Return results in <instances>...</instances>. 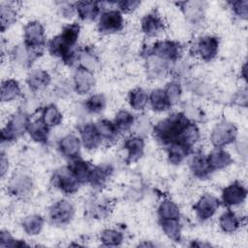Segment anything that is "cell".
Listing matches in <instances>:
<instances>
[{
  "mask_svg": "<svg viewBox=\"0 0 248 248\" xmlns=\"http://www.w3.org/2000/svg\"><path fill=\"white\" fill-rule=\"evenodd\" d=\"M191 123L188 117L181 112L172 113L159 121L154 126V136L163 144L168 145L173 141H179L185 129Z\"/></svg>",
  "mask_w": 248,
  "mask_h": 248,
  "instance_id": "6da1fadb",
  "label": "cell"
},
{
  "mask_svg": "<svg viewBox=\"0 0 248 248\" xmlns=\"http://www.w3.org/2000/svg\"><path fill=\"white\" fill-rule=\"evenodd\" d=\"M30 120L26 112L18 110L15 112L1 131L2 141H13L27 132Z\"/></svg>",
  "mask_w": 248,
  "mask_h": 248,
  "instance_id": "7a4b0ae2",
  "label": "cell"
},
{
  "mask_svg": "<svg viewBox=\"0 0 248 248\" xmlns=\"http://www.w3.org/2000/svg\"><path fill=\"white\" fill-rule=\"evenodd\" d=\"M182 52L181 46L174 41H158L147 49V56L153 55L166 62L177 60Z\"/></svg>",
  "mask_w": 248,
  "mask_h": 248,
  "instance_id": "3957f363",
  "label": "cell"
},
{
  "mask_svg": "<svg viewBox=\"0 0 248 248\" xmlns=\"http://www.w3.org/2000/svg\"><path fill=\"white\" fill-rule=\"evenodd\" d=\"M237 137V129L234 124L227 121L214 126L210 134V141L215 147H224L232 143Z\"/></svg>",
  "mask_w": 248,
  "mask_h": 248,
  "instance_id": "277c9868",
  "label": "cell"
},
{
  "mask_svg": "<svg viewBox=\"0 0 248 248\" xmlns=\"http://www.w3.org/2000/svg\"><path fill=\"white\" fill-rule=\"evenodd\" d=\"M23 44L27 47L42 51L46 44L45 28L43 24L38 20L29 21L23 28Z\"/></svg>",
  "mask_w": 248,
  "mask_h": 248,
  "instance_id": "5b68a950",
  "label": "cell"
},
{
  "mask_svg": "<svg viewBox=\"0 0 248 248\" xmlns=\"http://www.w3.org/2000/svg\"><path fill=\"white\" fill-rule=\"evenodd\" d=\"M124 19L119 10L110 9L103 12L98 19V30L103 34H113L123 28Z\"/></svg>",
  "mask_w": 248,
  "mask_h": 248,
  "instance_id": "8992f818",
  "label": "cell"
},
{
  "mask_svg": "<svg viewBox=\"0 0 248 248\" xmlns=\"http://www.w3.org/2000/svg\"><path fill=\"white\" fill-rule=\"evenodd\" d=\"M52 185L61 192L72 195L78 190V181L72 174L68 167H63L56 170L51 177Z\"/></svg>",
  "mask_w": 248,
  "mask_h": 248,
  "instance_id": "52a82bcc",
  "label": "cell"
},
{
  "mask_svg": "<svg viewBox=\"0 0 248 248\" xmlns=\"http://www.w3.org/2000/svg\"><path fill=\"white\" fill-rule=\"evenodd\" d=\"M75 215V207L68 200H59L54 202L48 211L50 221L55 225H66L72 221Z\"/></svg>",
  "mask_w": 248,
  "mask_h": 248,
  "instance_id": "ba28073f",
  "label": "cell"
},
{
  "mask_svg": "<svg viewBox=\"0 0 248 248\" xmlns=\"http://www.w3.org/2000/svg\"><path fill=\"white\" fill-rule=\"evenodd\" d=\"M220 206V201L211 194L202 195L193 205L196 216L201 221L210 219Z\"/></svg>",
  "mask_w": 248,
  "mask_h": 248,
  "instance_id": "9c48e42d",
  "label": "cell"
},
{
  "mask_svg": "<svg viewBox=\"0 0 248 248\" xmlns=\"http://www.w3.org/2000/svg\"><path fill=\"white\" fill-rule=\"evenodd\" d=\"M33 188V181L30 175L25 172L19 171L14 174L10 180L9 190L10 193L16 198H26L28 197Z\"/></svg>",
  "mask_w": 248,
  "mask_h": 248,
  "instance_id": "30bf717a",
  "label": "cell"
},
{
  "mask_svg": "<svg viewBox=\"0 0 248 248\" xmlns=\"http://www.w3.org/2000/svg\"><path fill=\"white\" fill-rule=\"evenodd\" d=\"M74 88L79 95L89 93L95 86V78L91 70L79 66L74 73Z\"/></svg>",
  "mask_w": 248,
  "mask_h": 248,
  "instance_id": "8fae6325",
  "label": "cell"
},
{
  "mask_svg": "<svg viewBox=\"0 0 248 248\" xmlns=\"http://www.w3.org/2000/svg\"><path fill=\"white\" fill-rule=\"evenodd\" d=\"M246 196L247 190L245 186L242 183L235 181L223 189L221 200L227 206H236L245 201Z\"/></svg>",
  "mask_w": 248,
  "mask_h": 248,
  "instance_id": "7c38bea8",
  "label": "cell"
},
{
  "mask_svg": "<svg viewBox=\"0 0 248 248\" xmlns=\"http://www.w3.org/2000/svg\"><path fill=\"white\" fill-rule=\"evenodd\" d=\"M196 49L203 61H211L218 53L219 40L214 36H203L199 39Z\"/></svg>",
  "mask_w": 248,
  "mask_h": 248,
  "instance_id": "4fadbf2b",
  "label": "cell"
},
{
  "mask_svg": "<svg viewBox=\"0 0 248 248\" xmlns=\"http://www.w3.org/2000/svg\"><path fill=\"white\" fill-rule=\"evenodd\" d=\"M81 145L82 144L80 139L74 134H67L63 136L58 142V148L60 153L69 159H74L78 157Z\"/></svg>",
  "mask_w": 248,
  "mask_h": 248,
  "instance_id": "5bb4252c",
  "label": "cell"
},
{
  "mask_svg": "<svg viewBox=\"0 0 248 248\" xmlns=\"http://www.w3.org/2000/svg\"><path fill=\"white\" fill-rule=\"evenodd\" d=\"M79 135L81 144L87 150H95L102 143V140L96 130L95 124H84L79 130Z\"/></svg>",
  "mask_w": 248,
  "mask_h": 248,
  "instance_id": "9a60e30c",
  "label": "cell"
},
{
  "mask_svg": "<svg viewBox=\"0 0 248 248\" xmlns=\"http://www.w3.org/2000/svg\"><path fill=\"white\" fill-rule=\"evenodd\" d=\"M206 160L212 171L225 169L232 162L231 154L220 147H215L213 150H211L206 156Z\"/></svg>",
  "mask_w": 248,
  "mask_h": 248,
  "instance_id": "2e32d148",
  "label": "cell"
},
{
  "mask_svg": "<svg viewBox=\"0 0 248 248\" xmlns=\"http://www.w3.org/2000/svg\"><path fill=\"white\" fill-rule=\"evenodd\" d=\"M127 151V161L134 163L141 158L144 152V140L140 136H131L124 142Z\"/></svg>",
  "mask_w": 248,
  "mask_h": 248,
  "instance_id": "e0dca14e",
  "label": "cell"
},
{
  "mask_svg": "<svg viewBox=\"0 0 248 248\" xmlns=\"http://www.w3.org/2000/svg\"><path fill=\"white\" fill-rule=\"evenodd\" d=\"M67 167L79 184L88 182L89 174L92 169V165H90L88 162L76 157L71 159Z\"/></svg>",
  "mask_w": 248,
  "mask_h": 248,
  "instance_id": "ac0fdd59",
  "label": "cell"
},
{
  "mask_svg": "<svg viewBox=\"0 0 248 248\" xmlns=\"http://www.w3.org/2000/svg\"><path fill=\"white\" fill-rule=\"evenodd\" d=\"M141 31L148 37L158 35L164 29V22L156 13H149L141 19Z\"/></svg>",
  "mask_w": 248,
  "mask_h": 248,
  "instance_id": "d6986e66",
  "label": "cell"
},
{
  "mask_svg": "<svg viewBox=\"0 0 248 248\" xmlns=\"http://www.w3.org/2000/svg\"><path fill=\"white\" fill-rule=\"evenodd\" d=\"M76 13L81 20H94L100 16V3L93 1H79L75 4Z\"/></svg>",
  "mask_w": 248,
  "mask_h": 248,
  "instance_id": "ffe728a7",
  "label": "cell"
},
{
  "mask_svg": "<svg viewBox=\"0 0 248 248\" xmlns=\"http://www.w3.org/2000/svg\"><path fill=\"white\" fill-rule=\"evenodd\" d=\"M50 80L51 78L49 74L42 69H35L30 71L26 78V82L28 86L34 91L45 89L49 85Z\"/></svg>",
  "mask_w": 248,
  "mask_h": 248,
  "instance_id": "44dd1931",
  "label": "cell"
},
{
  "mask_svg": "<svg viewBox=\"0 0 248 248\" xmlns=\"http://www.w3.org/2000/svg\"><path fill=\"white\" fill-rule=\"evenodd\" d=\"M191 147L181 141H173L167 145L168 159L171 164H180L191 152Z\"/></svg>",
  "mask_w": 248,
  "mask_h": 248,
  "instance_id": "7402d4cb",
  "label": "cell"
},
{
  "mask_svg": "<svg viewBox=\"0 0 248 248\" xmlns=\"http://www.w3.org/2000/svg\"><path fill=\"white\" fill-rule=\"evenodd\" d=\"M112 173V168L108 165L102 166H92L88 182L95 188H101L105 185L107 180L110 177Z\"/></svg>",
  "mask_w": 248,
  "mask_h": 248,
  "instance_id": "603a6c76",
  "label": "cell"
},
{
  "mask_svg": "<svg viewBox=\"0 0 248 248\" xmlns=\"http://www.w3.org/2000/svg\"><path fill=\"white\" fill-rule=\"evenodd\" d=\"M95 127L102 141L112 142L118 137L119 131L112 121L108 119H101L95 123Z\"/></svg>",
  "mask_w": 248,
  "mask_h": 248,
  "instance_id": "cb8c5ba5",
  "label": "cell"
},
{
  "mask_svg": "<svg viewBox=\"0 0 248 248\" xmlns=\"http://www.w3.org/2000/svg\"><path fill=\"white\" fill-rule=\"evenodd\" d=\"M27 133L34 141L39 143H46L48 140L49 128L42 119H36L34 121H30Z\"/></svg>",
  "mask_w": 248,
  "mask_h": 248,
  "instance_id": "d4e9b609",
  "label": "cell"
},
{
  "mask_svg": "<svg viewBox=\"0 0 248 248\" xmlns=\"http://www.w3.org/2000/svg\"><path fill=\"white\" fill-rule=\"evenodd\" d=\"M147 76L151 78H161L166 76L168 72V62L153 56H147L146 61Z\"/></svg>",
  "mask_w": 248,
  "mask_h": 248,
  "instance_id": "484cf974",
  "label": "cell"
},
{
  "mask_svg": "<svg viewBox=\"0 0 248 248\" xmlns=\"http://www.w3.org/2000/svg\"><path fill=\"white\" fill-rule=\"evenodd\" d=\"M190 170L198 178H205L212 172L207 163L206 156L202 154L195 155L192 158L190 162Z\"/></svg>",
  "mask_w": 248,
  "mask_h": 248,
  "instance_id": "4316f807",
  "label": "cell"
},
{
  "mask_svg": "<svg viewBox=\"0 0 248 248\" xmlns=\"http://www.w3.org/2000/svg\"><path fill=\"white\" fill-rule=\"evenodd\" d=\"M20 92H21V89L17 80L9 78L2 81L0 98L3 103L16 100L20 95Z\"/></svg>",
  "mask_w": 248,
  "mask_h": 248,
  "instance_id": "83f0119b",
  "label": "cell"
},
{
  "mask_svg": "<svg viewBox=\"0 0 248 248\" xmlns=\"http://www.w3.org/2000/svg\"><path fill=\"white\" fill-rule=\"evenodd\" d=\"M219 225L224 232L232 233L239 229L240 220L233 211L227 210L221 214L219 218Z\"/></svg>",
  "mask_w": 248,
  "mask_h": 248,
  "instance_id": "f1b7e54d",
  "label": "cell"
},
{
  "mask_svg": "<svg viewBox=\"0 0 248 248\" xmlns=\"http://www.w3.org/2000/svg\"><path fill=\"white\" fill-rule=\"evenodd\" d=\"M148 103L151 108L158 112L165 111L170 108V105L167 99L164 89L156 88L153 89L148 95Z\"/></svg>",
  "mask_w": 248,
  "mask_h": 248,
  "instance_id": "f546056e",
  "label": "cell"
},
{
  "mask_svg": "<svg viewBox=\"0 0 248 248\" xmlns=\"http://www.w3.org/2000/svg\"><path fill=\"white\" fill-rule=\"evenodd\" d=\"M41 119L50 129V128L60 125L63 120V116H62V113L60 112L59 108L55 105L51 104V105L46 106L43 109Z\"/></svg>",
  "mask_w": 248,
  "mask_h": 248,
  "instance_id": "4dcf8cb0",
  "label": "cell"
},
{
  "mask_svg": "<svg viewBox=\"0 0 248 248\" xmlns=\"http://www.w3.org/2000/svg\"><path fill=\"white\" fill-rule=\"evenodd\" d=\"M21 226L28 235H37L43 230L44 219L39 214H31L23 219Z\"/></svg>",
  "mask_w": 248,
  "mask_h": 248,
  "instance_id": "1f68e13d",
  "label": "cell"
},
{
  "mask_svg": "<svg viewBox=\"0 0 248 248\" xmlns=\"http://www.w3.org/2000/svg\"><path fill=\"white\" fill-rule=\"evenodd\" d=\"M128 102L130 107L135 110H141L148 104V94L143 88L137 87L130 91Z\"/></svg>",
  "mask_w": 248,
  "mask_h": 248,
  "instance_id": "d6a6232c",
  "label": "cell"
},
{
  "mask_svg": "<svg viewBox=\"0 0 248 248\" xmlns=\"http://www.w3.org/2000/svg\"><path fill=\"white\" fill-rule=\"evenodd\" d=\"M158 216L160 220L179 219L180 210L178 205L171 200H164L159 204Z\"/></svg>",
  "mask_w": 248,
  "mask_h": 248,
  "instance_id": "836d02e7",
  "label": "cell"
},
{
  "mask_svg": "<svg viewBox=\"0 0 248 248\" xmlns=\"http://www.w3.org/2000/svg\"><path fill=\"white\" fill-rule=\"evenodd\" d=\"M164 233L172 241H179L181 238V224L179 219L160 220Z\"/></svg>",
  "mask_w": 248,
  "mask_h": 248,
  "instance_id": "e575fe53",
  "label": "cell"
},
{
  "mask_svg": "<svg viewBox=\"0 0 248 248\" xmlns=\"http://www.w3.org/2000/svg\"><path fill=\"white\" fill-rule=\"evenodd\" d=\"M79 33H80V26L78 23H70L64 26L61 33L58 35L68 46L73 48L78 40Z\"/></svg>",
  "mask_w": 248,
  "mask_h": 248,
  "instance_id": "d590c367",
  "label": "cell"
},
{
  "mask_svg": "<svg viewBox=\"0 0 248 248\" xmlns=\"http://www.w3.org/2000/svg\"><path fill=\"white\" fill-rule=\"evenodd\" d=\"M1 30L4 32L16 20V10L9 3H1L0 9Z\"/></svg>",
  "mask_w": 248,
  "mask_h": 248,
  "instance_id": "8d00e7d4",
  "label": "cell"
},
{
  "mask_svg": "<svg viewBox=\"0 0 248 248\" xmlns=\"http://www.w3.org/2000/svg\"><path fill=\"white\" fill-rule=\"evenodd\" d=\"M113 123L119 132H125L132 128L135 123V117L128 110L122 109L116 113Z\"/></svg>",
  "mask_w": 248,
  "mask_h": 248,
  "instance_id": "74e56055",
  "label": "cell"
},
{
  "mask_svg": "<svg viewBox=\"0 0 248 248\" xmlns=\"http://www.w3.org/2000/svg\"><path fill=\"white\" fill-rule=\"evenodd\" d=\"M100 239L105 246H119L123 242V233L113 229H107L102 232Z\"/></svg>",
  "mask_w": 248,
  "mask_h": 248,
  "instance_id": "f35d334b",
  "label": "cell"
},
{
  "mask_svg": "<svg viewBox=\"0 0 248 248\" xmlns=\"http://www.w3.org/2000/svg\"><path fill=\"white\" fill-rule=\"evenodd\" d=\"M107 104L106 97L103 94H93L85 102V108L90 113H100L104 110Z\"/></svg>",
  "mask_w": 248,
  "mask_h": 248,
  "instance_id": "ab89813d",
  "label": "cell"
},
{
  "mask_svg": "<svg viewBox=\"0 0 248 248\" xmlns=\"http://www.w3.org/2000/svg\"><path fill=\"white\" fill-rule=\"evenodd\" d=\"M164 91H165V94L167 96V99H168L170 107L178 104L179 101L181 100L182 88L178 82H176V81L169 82L166 85Z\"/></svg>",
  "mask_w": 248,
  "mask_h": 248,
  "instance_id": "60d3db41",
  "label": "cell"
},
{
  "mask_svg": "<svg viewBox=\"0 0 248 248\" xmlns=\"http://www.w3.org/2000/svg\"><path fill=\"white\" fill-rule=\"evenodd\" d=\"M233 14L241 19H247L248 16V1L237 0L230 3Z\"/></svg>",
  "mask_w": 248,
  "mask_h": 248,
  "instance_id": "b9f144b4",
  "label": "cell"
},
{
  "mask_svg": "<svg viewBox=\"0 0 248 248\" xmlns=\"http://www.w3.org/2000/svg\"><path fill=\"white\" fill-rule=\"evenodd\" d=\"M26 244L20 240L15 239L9 232L2 231L0 233V247H22Z\"/></svg>",
  "mask_w": 248,
  "mask_h": 248,
  "instance_id": "7bdbcfd3",
  "label": "cell"
},
{
  "mask_svg": "<svg viewBox=\"0 0 248 248\" xmlns=\"http://www.w3.org/2000/svg\"><path fill=\"white\" fill-rule=\"evenodd\" d=\"M140 5V1L137 0H127V1H120L117 3L119 7V11L121 13H130L135 11Z\"/></svg>",
  "mask_w": 248,
  "mask_h": 248,
  "instance_id": "ee69618b",
  "label": "cell"
},
{
  "mask_svg": "<svg viewBox=\"0 0 248 248\" xmlns=\"http://www.w3.org/2000/svg\"><path fill=\"white\" fill-rule=\"evenodd\" d=\"M185 14L192 22H196L202 18V10L201 9V7H196L194 4V7L190 6L188 8H185Z\"/></svg>",
  "mask_w": 248,
  "mask_h": 248,
  "instance_id": "f6af8a7d",
  "label": "cell"
},
{
  "mask_svg": "<svg viewBox=\"0 0 248 248\" xmlns=\"http://www.w3.org/2000/svg\"><path fill=\"white\" fill-rule=\"evenodd\" d=\"M1 176L4 177L5 173L8 171V169H9V162H8V158H6L5 154L2 153L1 154Z\"/></svg>",
  "mask_w": 248,
  "mask_h": 248,
  "instance_id": "bcb514c9",
  "label": "cell"
}]
</instances>
